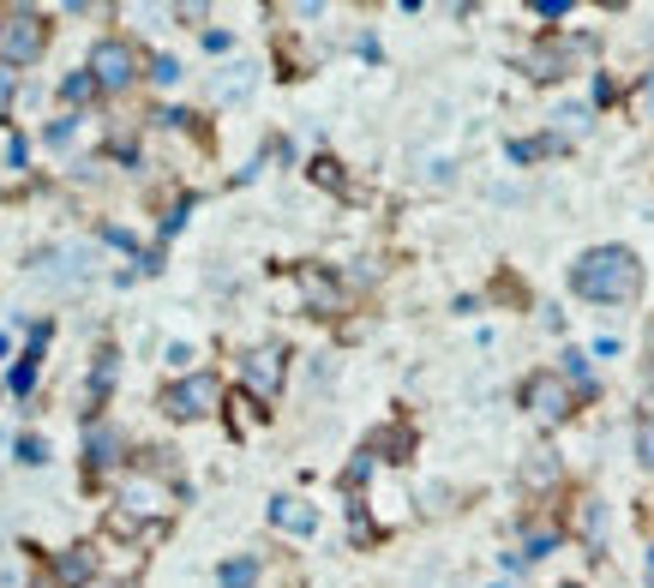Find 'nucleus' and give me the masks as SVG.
I'll return each instance as SVG.
<instances>
[{"mask_svg": "<svg viewBox=\"0 0 654 588\" xmlns=\"http://www.w3.org/2000/svg\"><path fill=\"white\" fill-rule=\"evenodd\" d=\"M571 283H576L583 301L624 306V301H636V288H643V264H636L631 246H594V253L576 258Z\"/></svg>", "mask_w": 654, "mask_h": 588, "instance_id": "obj_1", "label": "nucleus"}, {"mask_svg": "<svg viewBox=\"0 0 654 588\" xmlns=\"http://www.w3.org/2000/svg\"><path fill=\"white\" fill-rule=\"evenodd\" d=\"M49 49V19L42 12H0V67H31Z\"/></svg>", "mask_w": 654, "mask_h": 588, "instance_id": "obj_2", "label": "nucleus"}, {"mask_svg": "<svg viewBox=\"0 0 654 588\" xmlns=\"http://www.w3.org/2000/svg\"><path fill=\"white\" fill-rule=\"evenodd\" d=\"M222 408V378L217 373H187L181 385L162 391V415L169 420H211Z\"/></svg>", "mask_w": 654, "mask_h": 588, "instance_id": "obj_3", "label": "nucleus"}, {"mask_svg": "<svg viewBox=\"0 0 654 588\" xmlns=\"http://www.w3.org/2000/svg\"><path fill=\"white\" fill-rule=\"evenodd\" d=\"M114 505H121L114 528H127L132 517L151 523V517H169V510H174V487H169V480H157V475H127L121 493H114Z\"/></svg>", "mask_w": 654, "mask_h": 588, "instance_id": "obj_4", "label": "nucleus"}, {"mask_svg": "<svg viewBox=\"0 0 654 588\" xmlns=\"http://www.w3.org/2000/svg\"><path fill=\"white\" fill-rule=\"evenodd\" d=\"M91 84L97 91H127L132 79H139V49L132 42H121V37H102L97 49H91Z\"/></svg>", "mask_w": 654, "mask_h": 588, "instance_id": "obj_5", "label": "nucleus"}, {"mask_svg": "<svg viewBox=\"0 0 654 588\" xmlns=\"http://www.w3.org/2000/svg\"><path fill=\"white\" fill-rule=\"evenodd\" d=\"M241 378H246V396L252 403H271V396L282 391V378H289V348L282 343H264V348H246L241 355Z\"/></svg>", "mask_w": 654, "mask_h": 588, "instance_id": "obj_6", "label": "nucleus"}, {"mask_svg": "<svg viewBox=\"0 0 654 588\" xmlns=\"http://www.w3.org/2000/svg\"><path fill=\"white\" fill-rule=\"evenodd\" d=\"M523 408L541 426H559V420H571V391H564L553 373H534L529 385H523Z\"/></svg>", "mask_w": 654, "mask_h": 588, "instance_id": "obj_7", "label": "nucleus"}, {"mask_svg": "<svg viewBox=\"0 0 654 588\" xmlns=\"http://www.w3.org/2000/svg\"><path fill=\"white\" fill-rule=\"evenodd\" d=\"M294 283H301L306 306H312V313H319V318L343 313V283H336V276L324 271V264H301V271H294Z\"/></svg>", "mask_w": 654, "mask_h": 588, "instance_id": "obj_8", "label": "nucleus"}, {"mask_svg": "<svg viewBox=\"0 0 654 588\" xmlns=\"http://www.w3.org/2000/svg\"><path fill=\"white\" fill-rule=\"evenodd\" d=\"M576 54H588V42L583 37H564V42H546L529 67H534V79H564V67H571Z\"/></svg>", "mask_w": 654, "mask_h": 588, "instance_id": "obj_9", "label": "nucleus"}, {"mask_svg": "<svg viewBox=\"0 0 654 588\" xmlns=\"http://www.w3.org/2000/svg\"><path fill=\"white\" fill-rule=\"evenodd\" d=\"M97 577V547H67L54 558V588H84Z\"/></svg>", "mask_w": 654, "mask_h": 588, "instance_id": "obj_10", "label": "nucleus"}, {"mask_svg": "<svg viewBox=\"0 0 654 588\" xmlns=\"http://www.w3.org/2000/svg\"><path fill=\"white\" fill-rule=\"evenodd\" d=\"M271 523L289 528V535H312V528H319V510H312L306 498L282 493V498H271Z\"/></svg>", "mask_w": 654, "mask_h": 588, "instance_id": "obj_11", "label": "nucleus"}, {"mask_svg": "<svg viewBox=\"0 0 654 588\" xmlns=\"http://www.w3.org/2000/svg\"><path fill=\"white\" fill-rule=\"evenodd\" d=\"M252 84H259V67H252V61H234V67H222V79L211 84V97H217V102H241V97H252Z\"/></svg>", "mask_w": 654, "mask_h": 588, "instance_id": "obj_12", "label": "nucleus"}, {"mask_svg": "<svg viewBox=\"0 0 654 588\" xmlns=\"http://www.w3.org/2000/svg\"><path fill=\"white\" fill-rule=\"evenodd\" d=\"M84 457H91V468H114V463H121V433L102 426V420H91V433H84Z\"/></svg>", "mask_w": 654, "mask_h": 588, "instance_id": "obj_13", "label": "nucleus"}, {"mask_svg": "<svg viewBox=\"0 0 654 588\" xmlns=\"http://www.w3.org/2000/svg\"><path fill=\"white\" fill-rule=\"evenodd\" d=\"M217 582L222 588H252L259 582V558H229V565L217 570Z\"/></svg>", "mask_w": 654, "mask_h": 588, "instance_id": "obj_14", "label": "nucleus"}, {"mask_svg": "<svg viewBox=\"0 0 654 588\" xmlns=\"http://www.w3.org/2000/svg\"><path fill=\"white\" fill-rule=\"evenodd\" d=\"M583 132H588V109L583 102H564L559 109V139H583Z\"/></svg>", "mask_w": 654, "mask_h": 588, "instance_id": "obj_15", "label": "nucleus"}, {"mask_svg": "<svg viewBox=\"0 0 654 588\" xmlns=\"http://www.w3.org/2000/svg\"><path fill=\"white\" fill-rule=\"evenodd\" d=\"M91 97H97L91 72H72V79H61V102H72V109H79V102H91Z\"/></svg>", "mask_w": 654, "mask_h": 588, "instance_id": "obj_16", "label": "nucleus"}, {"mask_svg": "<svg viewBox=\"0 0 654 588\" xmlns=\"http://www.w3.org/2000/svg\"><path fill=\"white\" fill-rule=\"evenodd\" d=\"M523 475H529V487H546V480H559V457H546V450H534Z\"/></svg>", "mask_w": 654, "mask_h": 588, "instance_id": "obj_17", "label": "nucleus"}, {"mask_svg": "<svg viewBox=\"0 0 654 588\" xmlns=\"http://www.w3.org/2000/svg\"><path fill=\"white\" fill-rule=\"evenodd\" d=\"M114 361H121V355H114V348H102V355H97V373H91V396H109V385H114Z\"/></svg>", "mask_w": 654, "mask_h": 588, "instance_id": "obj_18", "label": "nucleus"}, {"mask_svg": "<svg viewBox=\"0 0 654 588\" xmlns=\"http://www.w3.org/2000/svg\"><path fill=\"white\" fill-rule=\"evenodd\" d=\"M37 361H42V355H37V348H31V355H24L19 366H12V378H7V391H19V396H24V391H31V385H37Z\"/></svg>", "mask_w": 654, "mask_h": 588, "instance_id": "obj_19", "label": "nucleus"}, {"mask_svg": "<svg viewBox=\"0 0 654 588\" xmlns=\"http://www.w3.org/2000/svg\"><path fill=\"white\" fill-rule=\"evenodd\" d=\"M546 547H559V528H546V523H534V528H529V552H523V558H541Z\"/></svg>", "mask_w": 654, "mask_h": 588, "instance_id": "obj_20", "label": "nucleus"}, {"mask_svg": "<svg viewBox=\"0 0 654 588\" xmlns=\"http://www.w3.org/2000/svg\"><path fill=\"white\" fill-rule=\"evenodd\" d=\"M151 79H157V84H181V61H174V54H157V61H151Z\"/></svg>", "mask_w": 654, "mask_h": 588, "instance_id": "obj_21", "label": "nucleus"}, {"mask_svg": "<svg viewBox=\"0 0 654 588\" xmlns=\"http://www.w3.org/2000/svg\"><path fill=\"white\" fill-rule=\"evenodd\" d=\"M19 463H31V468H42L49 463V445H42V438L31 433V438H19Z\"/></svg>", "mask_w": 654, "mask_h": 588, "instance_id": "obj_22", "label": "nucleus"}, {"mask_svg": "<svg viewBox=\"0 0 654 588\" xmlns=\"http://www.w3.org/2000/svg\"><path fill=\"white\" fill-rule=\"evenodd\" d=\"M636 457H643V463L654 468V420H643V426H636Z\"/></svg>", "mask_w": 654, "mask_h": 588, "instance_id": "obj_23", "label": "nucleus"}, {"mask_svg": "<svg viewBox=\"0 0 654 588\" xmlns=\"http://www.w3.org/2000/svg\"><path fill=\"white\" fill-rule=\"evenodd\" d=\"M72 132H79V114H67V121H54V126H49V144H67Z\"/></svg>", "mask_w": 654, "mask_h": 588, "instance_id": "obj_24", "label": "nucleus"}, {"mask_svg": "<svg viewBox=\"0 0 654 588\" xmlns=\"http://www.w3.org/2000/svg\"><path fill=\"white\" fill-rule=\"evenodd\" d=\"M312 174H319L324 186H343V174H336V163H331V156H319V163H312Z\"/></svg>", "mask_w": 654, "mask_h": 588, "instance_id": "obj_25", "label": "nucleus"}, {"mask_svg": "<svg viewBox=\"0 0 654 588\" xmlns=\"http://www.w3.org/2000/svg\"><path fill=\"white\" fill-rule=\"evenodd\" d=\"M564 373H571V378H576V385H588V361H583V355H576V348H571V355H564Z\"/></svg>", "mask_w": 654, "mask_h": 588, "instance_id": "obj_26", "label": "nucleus"}, {"mask_svg": "<svg viewBox=\"0 0 654 588\" xmlns=\"http://www.w3.org/2000/svg\"><path fill=\"white\" fill-rule=\"evenodd\" d=\"M12 91H19V79H12V67H0V114H7V102H12Z\"/></svg>", "mask_w": 654, "mask_h": 588, "instance_id": "obj_27", "label": "nucleus"}, {"mask_svg": "<svg viewBox=\"0 0 654 588\" xmlns=\"http://www.w3.org/2000/svg\"><path fill=\"white\" fill-rule=\"evenodd\" d=\"M648 114H654V84H648Z\"/></svg>", "mask_w": 654, "mask_h": 588, "instance_id": "obj_28", "label": "nucleus"}, {"mask_svg": "<svg viewBox=\"0 0 654 588\" xmlns=\"http://www.w3.org/2000/svg\"><path fill=\"white\" fill-rule=\"evenodd\" d=\"M31 588H54V582H31Z\"/></svg>", "mask_w": 654, "mask_h": 588, "instance_id": "obj_29", "label": "nucleus"}, {"mask_svg": "<svg viewBox=\"0 0 654 588\" xmlns=\"http://www.w3.org/2000/svg\"><path fill=\"white\" fill-rule=\"evenodd\" d=\"M564 588H576V582H564Z\"/></svg>", "mask_w": 654, "mask_h": 588, "instance_id": "obj_30", "label": "nucleus"}, {"mask_svg": "<svg viewBox=\"0 0 654 588\" xmlns=\"http://www.w3.org/2000/svg\"><path fill=\"white\" fill-rule=\"evenodd\" d=\"M493 588H504V582H493Z\"/></svg>", "mask_w": 654, "mask_h": 588, "instance_id": "obj_31", "label": "nucleus"}]
</instances>
